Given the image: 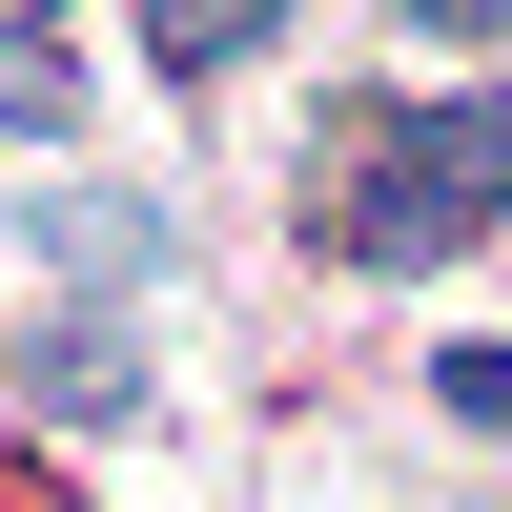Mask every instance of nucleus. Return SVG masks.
<instances>
[{"instance_id":"nucleus-4","label":"nucleus","mask_w":512,"mask_h":512,"mask_svg":"<svg viewBox=\"0 0 512 512\" xmlns=\"http://www.w3.org/2000/svg\"><path fill=\"white\" fill-rule=\"evenodd\" d=\"M287 41V0H144V62L164 82H226V62H267Z\"/></svg>"},{"instance_id":"nucleus-1","label":"nucleus","mask_w":512,"mask_h":512,"mask_svg":"<svg viewBox=\"0 0 512 512\" xmlns=\"http://www.w3.org/2000/svg\"><path fill=\"white\" fill-rule=\"evenodd\" d=\"M328 267H451L512 226V82H431V103H349L308 164Z\"/></svg>"},{"instance_id":"nucleus-2","label":"nucleus","mask_w":512,"mask_h":512,"mask_svg":"<svg viewBox=\"0 0 512 512\" xmlns=\"http://www.w3.org/2000/svg\"><path fill=\"white\" fill-rule=\"evenodd\" d=\"M21 226H41V267L103 287V308H123V287H164V205H123V185H41Z\"/></svg>"},{"instance_id":"nucleus-5","label":"nucleus","mask_w":512,"mask_h":512,"mask_svg":"<svg viewBox=\"0 0 512 512\" xmlns=\"http://www.w3.org/2000/svg\"><path fill=\"white\" fill-rule=\"evenodd\" d=\"M62 123H82V62L41 21H0V144H62Z\"/></svg>"},{"instance_id":"nucleus-6","label":"nucleus","mask_w":512,"mask_h":512,"mask_svg":"<svg viewBox=\"0 0 512 512\" xmlns=\"http://www.w3.org/2000/svg\"><path fill=\"white\" fill-rule=\"evenodd\" d=\"M431 410H451V431H492V451H512V349H451V369H431Z\"/></svg>"},{"instance_id":"nucleus-3","label":"nucleus","mask_w":512,"mask_h":512,"mask_svg":"<svg viewBox=\"0 0 512 512\" xmlns=\"http://www.w3.org/2000/svg\"><path fill=\"white\" fill-rule=\"evenodd\" d=\"M21 410H41V431H144V328H41V349H21Z\"/></svg>"},{"instance_id":"nucleus-7","label":"nucleus","mask_w":512,"mask_h":512,"mask_svg":"<svg viewBox=\"0 0 512 512\" xmlns=\"http://www.w3.org/2000/svg\"><path fill=\"white\" fill-rule=\"evenodd\" d=\"M0 21H62V0H0Z\"/></svg>"}]
</instances>
